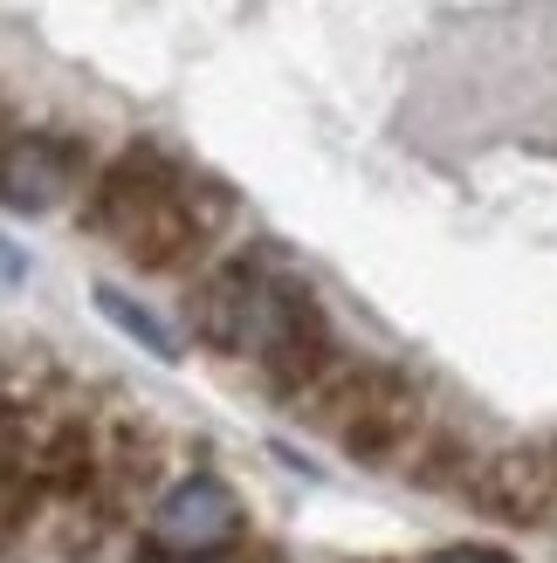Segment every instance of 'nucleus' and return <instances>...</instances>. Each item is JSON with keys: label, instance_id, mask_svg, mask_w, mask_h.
I'll return each mask as SVG.
<instances>
[{"label": "nucleus", "instance_id": "1", "mask_svg": "<svg viewBox=\"0 0 557 563\" xmlns=\"http://www.w3.org/2000/svg\"><path fill=\"white\" fill-rule=\"evenodd\" d=\"M186 323L207 351L248 357L283 406H296L303 391L345 357L330 323H324V309H317V296L269 255H241L228 268H214L200 289L186 296Z\"/></svg>", "mask_w": 557, "mask_h": 563}, {"label": "nucleus", "instance_id": "2", "mask_svg": "<svg viewBox=\"0 0 557 563\" xmlns=\"http://www.w3.org/2000/svg\"><path fill=\"white\" fill-rule=\"evenodd\" d=\"M83 220H90V234H103L131 268L173 275L220 234L228 192H220L214 179L179 173L159 145H131L90 179V192H83Z\"/></svg>", "mask_w": 557, "mask_h": 563}, {"label": "nucleus", "instance_id": "3", "mask_svg": "<svg viewBox=\"0 0 557 563\" xmlns=\"http://www.w3.org/2000/svg\"><path fill=\"white\" fill-rule=\"evenodd\" d=\"M290 412L303 427H324L358 467H406L421 454V440L434 433L421 385L385 372V364H358V357H338Z\"/></svg>", "mask_w": 557, "mask_h": 563}, {"label": "nucleus", "instance_id": "4", "mask_svg": "<svg viewBox=\"0 0 557 563\" xmlns=\"http://www.w3.org/2000/svg\"><path fill=\"white\" fill-rule=\"evenodd\" d=\"M241 529H248L241 495L220 482V474H186L152 509V550L179 556V563H214L241 543Z\"/></svg>", "mask_w": 557, "mask_h": 563}, {"label": "nucleus", "instance_id": "5", "mask_svg": "<svg viewBox=\"0 0 557 563\" xmlns=\"http://www.w3.org/2000/svg\"><path fill=\"white\" fill-rule=\"evenodd\" d=\"M90 179V152L83 137L63 131H14L0 145V207L8 213H48Z\"/></svg>", "mask_w": 557, "mask_h": 563}, {"label": "nucleus", "instance_id": "6", "mask_svg": "<svg viewBox=\"0 0 557 563\" xmlns=\"http://www.w3.org/2000/svg\"><path fill=\"white\" fill-rule=\"evenodd\" d=\"M468 495H476V509L503 516V522H557V446H503V454H482Z\"/></svg>", "mask_w": 557, "mask_h": 563}, {"label": "nucleus", "instance_id": "7", "mask_svg": "<svg viewBox=\"0 0 557 563\" xmlns=\"http://www.w3.org/2000/svg\"><path fill=\"white\" fill-rule=\"evenodd\" d=\"M159 467H165V440L145 427V419H110V433H103L97 509H103V516H124L138 495L159 488Z\"/></svg>", "mask_w": 557, "mask_h": 563}, {"label": "nucleus", "instance_id": "8", "mask_svg": "<svg viewBox=\"0 0 557 563\" xmlns=\"http://www.w3.org/2000/svg\"><path fill=\"white\" fill-rule=\"evenodd\" d=\"M97 309H103V317H110V323H118V330L131 336V344H145V351H152L159 364H173V357H179V344H173V330H165V323L152 317L145 302H131L124 289H110V282H97Z\"/></svg>", "mask_w": 557, "mask_h": 563}, {"label": "nucleus", "instance_id": "9", "mask_svg": "<svg viewBox=\"0 0 557 563\" xmlns=\"http://www.w3.org/2000/svg\"><path fill=\"white\" fill-rule=\"evenodd\" d=\"M427 563H516V556H503V550H482V543H468V550H440V556H427Z\"/></svg>", "mask_w": 557, "mask_h": 563}, {"label": "nucleus", "instance_id": "10", "mask_svg": "<svg viewBox=\"0 0 557 563\" xmlns=\"http://www.w3.org/2000/svg\"><path fill=\"white\" fill-rule=\"evenodd\" d=\"M21 275H28V262H21V247H14V241H0V289H14Z\"/></svg>", "mask_w": 557, "mask_h": 563}, {"label": "nucleus", "instance_id": "11", "mask_svg": "<svg viewBox=\"0 0 557 563\" xmlns=\"http://www.w3.org/2000/svg\"><path fill=\"white\" fill-rule=\"evenodd\" d=\"M241 563H275V550H255V556H241Z\"/></svg>", "mask_w": 557, "mask_h": 563}, {"label": "nucleus", "instance_id": "12", "mask_svg": "<svg viewBox=\"0 0 557 563\" xmlns=\"http://www.w3.org/2000/svg\"><path fill=\"white\" fill-rule=\"evenodd\" d=\"M8 137H14V131H8V110H0V145H8Z\"/></svg>", "mask_w": 557, "mask_h": 563}, {"label": "nucleus", "instance_id": "13", "mask_svg": "<svg viewBox=\"0 0 557 563\" xmlns=\"http://www.w3.org/2000/svg\"><path fill=\"white\" fill-rule=\"evenodd\" d=\"M0 412H8V406H0Z\"/></svg>", "mask_w": 557, "mask_h": 563}]
</instances>
